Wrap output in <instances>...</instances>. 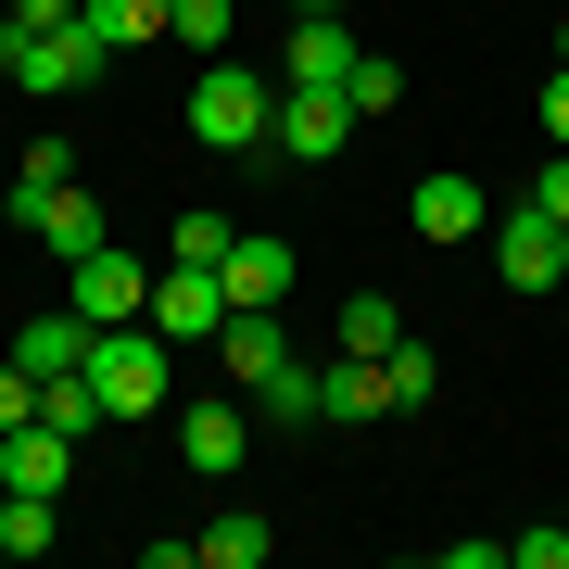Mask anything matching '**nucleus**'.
<instances>
[{"label": "nucleus", "instance_id": "obj_1", "mask_svg": "<svg viewBox=\"0 0 569 569\" xmlns=\"http://www.w3.org/2000/svg\"><path fill=\"white\" fill-rule=\"evenodd\" d=\"M266 114H279V89L253 77V63H203V89H190V140L203 152H266Z\"/></svg>", "mask_w": 569, "mask_h": 569}, {"label": "nucleus", "instance_id": "obj_2", "mask_svg": "<svg viewBox=\"0 0 569 569\" xmlns=\"http://www.w3.org/2000/svg\"><path fill=\"white\" fill-rule=\"evenodd\" d=\"M89 392H102V418H152L164 406V329L152 317L89 329Z\"/></svg>", "mask_w": 569, "mask_h": 569}, {"label": "nucleus", "instance_id": "obj_3", "mask_svg": "<svg viewBox=\"0 0 569 569\" xmlns=\"http://www.w3.org/2000/svg\"><path fill=\"white\" fill-rule=\"evenodd\" d=\"M355 127H367V114H355V89H279V114H266V152H279V164H329Z\"/></svg>", "mask_w": 569, "mask_h": 569}, {"label": "nucleus", "instance_id": "obj_4", "mask_svg": "<svg viewBox=\"0 0 569 569\" xmlns=\"http://www.w3.org/2000/svg\"><path fill=\"white\" fill-rule=\"evenodd\" d=\"M63 305H77L89 329H127V317L152 305V266L127 253V241H102V253H77V266H63Z\"/></svg>", "mask_w": 569, "mask_h": 569}, {"label": "nucleus", "instance_id": "obj_5", "mask_svg": "<svg viewBox=\"0 0 569 569\" xmlns=\"http://www.w3.org/2000/svg\"><path fill=\"white\" fill-rule=\"evenodd\" d=\"M493 279H507V291H557L569 279V228L545 203H507V216H493Z\"/></svg>", "mask_w": 569, "mask_h": 569}, {"label": "nucleus", "instance_id": "obj_6", "mask_svg": "<svg viewBox=\"0 0 569 569\" xmlns=\"http://www.w3.org/2000/svg\"><path fill=\"white\" fill-rule=\"evenodd\" d=\"M152 329H164V342H203V329H228V279H216V266H178V253H164V279H152V305H140Z\"/></svg>", "mask_w": 569, "mask_h": 569}, {"label": "nucleus", "instance_id": "obj_7", "mask_svg": "<svg viewBox=\"0 0 569 569\" xmlns=\"http://www.w3.org/2000/svg\"><path fill=\"white\" fill-rule=\"evenodd\" d=\"M355 13H305V26H291V39H279V89H342L355 77Z\"/></svg>", "mask_w": 569, "mask_h": 569}, {"label": "nucleus", "instance_id": "obj_8", "mask_svg": "<svg viewBox=\"0 0 569 569\" xmlns=\"http://www.w3.org/2000/svg\"><path fill=\"white\" fill-rule=\"evenodd\" d=\"M406 228H418V241H481V228H493V203H481V178L430 164V178L406 190Z\"/></svg>", "mask_w": 569, "mask_h": 569}, {"label": "nucleus", "instance_id": "obj_9", "mask_svg": "<svg viewBox=\"0 0 569 569\" xmlns=\"http://www.w3.org/2000/svg\"><path fill=\"white\" fill-rule=\"evenodd\" d=\"M216 355H228V380H241V392H279V380H291V329H279V305H241V317L216 329Z\"/></svg>", "mask_w": 569, "mask_h": 569}, {"label": "nucleus", "instance_id": "obj_10", "mask_svg": "<svg viewBox=\"0 0 569 569\" xmlns=\"http://www.w3.org/2000/svg\"><path fill=\"white\" fill-rule=\"evenodd\" d=\"M305 392H317V430H367V418H392L380 355H329V367H305Z\"/></svg>", "mask_w": 569, "mask_h": 569}, {"label": "nucleus", "instance_id": "obj_11", "mask_svg": "<svg viewBox=\"0 0 569 569\" xmlns=\"http://www.w3.org/2000/svg\"><path fill=\"white\" fill-rule=\"evenodd\" d=\"M216 279H228V317H241V305H291V241H279V228H241Z\"/></svg>", "mask_w": 569, "mask_h": 569}, {"label": "nucleus", "instance_id": "obj_12", "mask_svg": "<svg viewBox=\"0 0 569 569\" xmlns=\"http://www.w3.org/2000/svg\"><path fill=\"white\" fill-rule=\"evenodd\" d=\"M63 468H77V430H51V418L0 430V493H63Z\"/></svg>", "mask_w": 569, "mask_h": 569}, {"label": "nucleus", "instance_id": "obj_13", "mask_svg": "<svg viewBox=\"0 0 569 569\" xmlns=\"http://www.w3.org/2000/svg\"><path fill=\"white\" fill-rule=\"evenodd\" d=\"M241 443H253V418L228 406V392H203V406H178V456H190V468H241Z\"/></svg>", "mask_w": 569, "mask_h": 569}, {"label": "nucleus", "instance_id": "obj_14", "mask_svg": "<svg viewBox=\"0 0 569 569\" xmlns=\"http://www.w3.org/2000/svg\"><path fill=\"white\" fill-rule=\"evenodd\" d=\"M13 367H26V380H63V367H89V317H77V305H63V317H26V329H13Z\"/></svg>", "mask_w": 569, "mask_h": 569}, {"label": "nucleus", "instance_id": "obj_15", "mask_svg": "<svg viewBox=\"0 0 569 569\" xmlns=\"http://www.w3.org/2000/svg\"><path fill=\"white\" fill-rule=\"evenodd\" d=\"M26 228H39V241H51L63 266H77V253H102V241H114V228H102V203H89V190H77V178H63V190H51V203H39V216H26Z\"/></svg>", "mask_w": 569, "mask_h": 569}, {"label": "nucleus", "instance_id": "obj_16", "mask_svg": "<svg viewBox=\"0 0 569 569\" xmlns=\"http://www.w3.org/2000/svg\"><path fill=\"white\" fill-rule=\"evenodd\" d=\"M380 392H392V418H418V406H430V392H443V355H430V342H418V329H406V342H392V355H380Z\"/></svg>", "mask_w": 569, "mask_h": 569}, {"label": "nucleus", "instance_id": "obj_17", "mask_svg": "<svg viewBox=\"0 0 569 569\" xmlns=\"http://www.w3.org/2000/svg\"><path fill=\"white\" fill-rule=\"evenodd\" d=\"M164 39H178V51H228V39H241V0H164Z\"/></svg>", "mask_w": 569, "mask_h": 569}, {"label": "nucleus", "instance_id": "obj_18", "mask_svg": "<svg viewBox=\"0 0 569 569\" xmlns=\"http://www.w3.org/2000/svg\"><path fill=\"white\" fill-rule=\"evenodd\" d=\"M329 329H342V355H392V342H406V305H392V291H355Z\"/></svg>", "mask_w": 569, "mask_h": 569}, {"label": "nucleus", "instance_id": "obj_19", "mask_svg": "<svg viewBox=\"0 0 569 569\" xmlns=\"http://www.w3.org/2000/svg\"><path fill=\"white\" fill-rule=\"evenodd\" d=\"M89 13V39L102 51H140V39H164V0H77Z\"/></svg>", "mask_w": 569, "mask_h": 569}, {"label": "nucleus", "instance_id": "obj_20", "mask_svg": "<svg viewBox=\"0 0 569 569\" xmlns=\"http://www.w3.org/2000/svg\"><path fill=\"white\" fill-rule=\"evenodd\" d=\"M63 178H77V152H63V127H51V140H39V152H26V178H13V228H26V216H39V203H51V190H63Z\"/></svg>", "mask_w": 569, "mask_h": 569}, {"label": "nucleus", "instance_id": "obj_21", "mask_svg": "<svg viewBox=\"0 0 569 569\" xmlns=\"http://www.w3.org/2000/svg\"><path fill=\"white\" fill-rule=\"evenodd\" d=\"M203 557H216V569H266V519H253V507L203 519Z\"/></svg>", "mask_w": 569, "mask_h": 569}, {"label": "nucleus", "instance_id": "obj_22", "mask_svg": "<svg viewBox=\"0 0 569 569\" xmlns=\"http://www.w3.org/2000/svg\"><path fill=\"white\" fill-rule=\"evenodd\" d=\"M228 241H241V216H178V228H164L178 266H228Z\"/></svg>", "mask_w": 569, "mask_h": 569}, {"label": "nucleus", "instance_id": "obj_23", "mask_svg": "<svg viewBox=\"0 0 569 569\" xmlns=\"http://www.w3.org/2000/svg\"><path fill=\"white\" fill-rule=\"evenodd\" d=\"M355 114H392V102H406V63H392V51H355Z\"/></svg>", "mask_w": 569, "mask_h": 569}, {"label": "nucleus", "instance_id": "obj_24", "mask_svg": "<svg viewBox=\"0 0 569 569\" xmlns=\"http://www.w3.org/2000/svg\"><path fill=\"white\" fill-rule=\"evenodd\" d=\"M26 418H39V380H26L13 355H0V430H26Z\"/></svg>", "mask_w": 569, "mask_h": 569}, {"label": "nucleus", "instance_id": "obj_25", "mask_svg": "<svg viewBox=\"0 0 569 569\" xmlns=\"http://www.w3.org/2000/svg\"><path fill=\"white\" fill-rule=\"evenodd\" d=\"M507 557L519 569H569V531H507Z\"/></svg>", "mask_w": 569, "mask_h": 569}, {"label": "nucleus", "instance_id": "obj_26", "mask_svg": "<svg viewBox=\"0 0 569 569\" xmlns=\"http://www.w3.org/2000/svg\"><path fill=\"white\" fill-rule=\"evenodd\" d=\"M531 203H545V216L569 228V152H545V178H531Z\"/></svg>", "mask_w": 569, "mask_h": 569}, {"label": "nucleus", "instance_id": "obj_27", "mask_svg": "<svg viewBox=\"0 0 569 569\" xmlns=\"http://www.w3.org/2000/svg\"><path fill=\"white\" fill-rule=\"evenodd\" d=\"M545 140L569 152V63H557V77H545Z\"/></svg>", "mask_w": 569, "mask_h": 569}, {"label": "nucleus", "instance_id": "obj_28", "mask_svg": "<svg viewBox=\"0 0 569 569\" xmlns=\"http://www.w3.org/2000/svg\"><path fill=\"white\" fill-rule=\"evenodd\" d=\"M13 26H77V0H13Z\"/></svg>", "mask_w": 569, "mask_h": 569}, {"label": "nucleus", "instance_id": "obj_29", "mask_svg": "<svg viewBox=\"0 0 569 569\" xmlns=\"http://www.w3.org/2000/svg\"><path fill=\"white\" fill-rule=\"evenodd\" d=\"M291 13H342V0H291Z\"/></svg>", "mask_w": 569, "mask_h": 569}, {"label": "nucleus", "instance_id": "obj_30", "mask_svg": "<svg viewBox=\"0 0 569 569\" xmlns=\"http://www.w3.org/2000/svg\"><path fill=\"white\" fill-rule=\"evenodd\" d=\"M557 63H569V26H557Z\"/></svg>", "mask_w": 569, "mask_h": 569}, {"label": "nucleus", "instance_id": "obj_31", "mask_svg": "<svg viewBox=\"0 0 569 569\" xmlns=\"http://www.w3.org/2000/svg\"><path fill=\"white\" fill-rule=\"evenodd\" d=\"M0 557H13V531H0Z\"/></svg>", "mask_w": 569, "mask_h": 569}, {"label": "nucleus", "instance_id": "obj_32", "mask_svg": "<svg viewBox=\"0 0 569 569\" xmlns=\"http://www.w3.org/2000/svg\"><path fill=\"white\" fill-rule=\"evenodd\" d=\"M0 13H13V0H0Z\"/></svg>", "mask_w": 569, "mask_h": 569}]
</instances>
